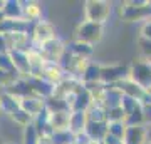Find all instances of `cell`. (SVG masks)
I'll list each match as a JSON object with an SVG mask.
<instances>
[{"label": "cell", "mask_w": 151, "mask_h": 144, "mask_svg": "<svg viewBox=\"0 0 151 144\" xmlns=\"http://www.w3.org/2000/svg\"><path fill=\"white\" fill-rule=\"evenodd\" d=\"M123 22H146L151 19V0H126L119 7Z\"/></svg>", "instance_id": "cell-1"}, {"label": "cell", "mask_w": 151, "mask_h": 144, "mask_svg": "<svg viewBox=\"0 0 151 144\" xmlns=\"http://www.w3.org/2000/svg\"><path fill=\"white\" fill-rule=\"evenodd\" d=\"M113 14V4L106 0H86L84 2V20L106 24Z\"/></svg>", "instance_id": "cell-2"}, {"label": "cell", "mask_w": 151, "mask_h": 144, "mask_svg": "<svg viewBox=\"0 0 151 144\" xmlns=\"http://www.w3.org/2000/svg\"><path fill=\"white\" fill-rule=\"evenodd\" d=\"M104 35V25L103 24H96V22H87L82 20L76 27V40L86 42L92 47H96V44L103 40Z\"/></svg>", "instance_id": "cell-3"}, {"label": "cell", "mask_w": 151, "mask_h": 144, "mask_svg": "<svg viewBox=\"0 0 151 144\" xmlns=\"http://www.w3.org/2000/svg\"><path fill=\"white\" fill-rule=\"evenodd\" d=\"M129 79L141 85L145 91H151V60L138 59L129 64Z\"/></svg>", "instance_id": "cell-4"}, {"label": "cell", "mask_w": 151, "mask_h": 144, "mask_svg": "<svg viewBox=\"0 0 151 144\" xmlns=\"http://www.w3.org/2000/svg\"><path fill=\"white\" fill-rule=\"evenodd\" d=\"M57 27H55L54 22L50 20H40L37 24H34L32 27V34H30V39H32V47L39 49L42 44L49 42V40H54L57 39Z\"/></svg>", "instance_id": "cell-5"}, {"label": "cell", "mask_w": 151, "mask_h": 144, "mask_svg": "<svg viewBox=\"0 0 151 144\" xmlns=\"http://www.w3.org/2000/svg\"><path fill=\"white\" fill-rule=\"evenodd\" d=\"M129 77V64H103L101 82L106 85H116Z\"/></svg>", "instance_id": "cell-6"}, {"label": "cell", "mask_w": 151, "mask_h": 144, "mask_svg": "<svg viewBox=\"0 0 151 144\" xmlns=\"http://www.w3.org/2000/svg\"><path fill=\"white\" fill-rule=\"evenodd\" d=\"M42 57L45 59V62H54V64H60L64 59L65 52H67V44L62 40L60 37L54 39V40H49V42L42 44L39 47Z\"/></svg>", "instance_id": "cell-7"}, {"label": "cell", "mask_w": 151, "mask_h": 144, "mask_svg": "<svg viewBox=\"0 0 151 144\" xmlns=\"http://www.w3.org/2000/svg\"><path fill=\"white\" fill-rule=\"evenodd\" d=\"M123 111L126 116V124L128 126H139L145 124V106L139 101H134L131 97L123 96Z\"/></svg>", "instance_id": "cell-8"}, {"label": "cell", "mask_w": 151, "mask_h": 144, "mask_svg": "<svg viewBox=\"0 0 151 144\" xmlns=\"http://www.w3.org/2000/svg\"><path fill=\"white\" fill-rule=\"evenodd\" d=\"M10 59L14 64V70L20 79H27L32 75L30 70V60H29V52L27 50H10Z\"/></svg>", "instance_id": "cell-9"}, {"label": "cell", "mask_w": 151, "mask_h": 144, "mask_svg": "<svg viewBox=\"0 0 151 144\" xmlns=\"http://www.w3.org/2000/svg\"><path fill=\"white\" fill-rule=\"evenodd\" d=\"M65 101L69 102L70 111H81L87 112V109L92 106V97L89 94V91L86 89V85H82L77 92H74L72 96H69Z\"/></svg>", "instance_id": "cell-10"}, {"label": "cell", "mask_w": 151, "mask_h": 144, "mask_svg": "<svg viewBox=\"0 0 151 144\" xmlns=\"http://www.w3.org/2000/svg\"><path fill=\"white\" fill-rule=\"evenodd\" d=\"M27 82L30 85V91H32L34 96L40 97V99H49L50 96H54L55 91V85L44 80L42 77H27Z\"/></svg>", "instance_id": "cell-11"}, {"label": "cell", "mask_w": 151, "mask_h": 144, "mask_svg": "<svg viewBox=\"0 0 151 144\" xmlns=\"http://www.w3.org/2000/svg\"><path fill=\"white\" fill-rule=\"evenodd\" d=\"M20 109H24L30 117L35 119L45 111V101L37 96H25L20 99Z\"/></svg>", "instance_id": "cell-12"}, {"label": "cell", "mask_w": 151, "mask_h": 144, "mask_svg": "<svg viewBox=\"0 0 151 144\" xmlns=\"http://www.w3.org/2000/svg\"><path fill=\"white\" fill-rule=\"evenodd\" d=\"M123 143L124 144H146L148 143V126L146 124L128 126Z\"/></svg>", "instance_id": "cell-13"}, {"label": "cell", "mask_w": 151, "mask_h": 144, "mask_svg": "<svg viewBox=\"0 0 151 144\" xmlns=\"http://www.w3.org/2000/svg\"><path fill=\"white\" fill-rule=\"evenodd\" d=\"M5 42L10 50H29L32 47V39L29 34H5Z\"/></svg>", "instance_id": "cell-14"}, {"label": "cell", "mask_w": 151, "mask_h": 144, "mask_svg": "<svg viewBox=\"0 0 151 144\" xmlns=\"http://www.w3.org/2000/svg\"><path fill=\"white\" fill-rule=\"evenodd\" d=\"M65 70L64 67L60 64H54V62H47L45 64V67H44L42 74H40V77H42L44 80H47V82H50V84L57 85L60 82V80L65 77Z\"/></svg>", "instance_id": "cell-15"}, {"label": "cell", "mask_w": 151, "mask_h": 144, "mask_svg": "<svg viewBox=\"0 0 151 144\" xmlns=\"http://www.w3.org/2000/svg\"><path fill=\"white\" fill-rule=\"evenodd\" d=\"M20 107V99L17 96H14L9 91H2L0 92V114L4 116H10Z\"/></svg>", "instance_id": "cell-16"}, {"label": "cell", "mask_w": 151, "mask_h": 144, "mask_svg": "<svg viewBox=\"0 0 151 144\" xmlns=\"http://www.w3.org/2000/svg\"><path fill=\"white\" fill-rule=\"evenodd\" d=\"M24 5V19L30 24H37V22L44 20V7L40 2H35V0H29V2H22Z\"/></svg>", "instance_id": "cell-17"}, {"label": "cell", "mask_w": 151, "mask_h": 144, "mask_svg": "<svg viewBox=\"0 0 151 144\" xmlns=\"http://www.w3.org/2000/svg\"><path fill=\"white\" fill-rule=\"evenodd\" d=\"M87 112H81V111H72L70 112V123H69V131L74 136L77 134H82L86 133V128H87Z\"/></svg>", "instance_id": "cell-18"}, {"label": "cell", "mask_w": 151, "mask_h": 144, "mask_svg": "<svg viewBox=\"0 0 151 144\" xmlns=\"http://www.w3.org/2000/svg\"><path fill=\"white\" fill-rule=\"evenodd\" d=\"M67 52L76 55V57L91 60L92 54H94V47L89 45V44H86V42H81V40H76L74 39L70 44H67Z\"/></svg>", "instance_id": "cell-19"}, {"label": "cell", "mask_w": 151, "mask_h": 144, "mask_svg": "<svg viewBox=\"0 0 151 144\" xmlns=\"http://www.w3.org/2000/svg\"><path fill=\"white\" fill-rule=\"evenodd\" d=\"M29 52V60H30V70H32V75L30 77H40V74H42L44 67H45V59L42 57V54H40V50L35 47H30L27 50Z\"/></svg>", "instance_id": "cell-20"}, {"label": "cell", "mask_w": 151, "mask_h": 144, "mask_svg": "<svg viewBox=\"0 0 151 144\" xmlns=\"http://www.w3.org/2000/svg\"><path fill=\"white\" fill-rule=\"evenodd\" d=\"M69 123H70V112H55V114L49 112V126L52 129V134L55 131H67Z\"/></svg>", "instance_id": "cell-21"}, {"label": "cell", "mask_w": 151, "mask_h": 144, "mask_svg": "<svg viewBox=\"0 0 151 144\" xmlns=\"http://www.w3.org/2000/svg\"><path fill=\"white\" fill-rule=\"evenodd\" d=\"M2 14H4L5 19H24L22 0H4Z\"/></svg>", "instance_id": "cell-22"}, {"label": "cell", "mask_w": 151, "mask_h": 144, "mask_svg": "<svg viewBox=\"0 0 151 144\" xmlns=\"http://www.w3.org/2000/svg\"><path fill=\"white\" fill-rule=\"evenodd\" d=\"M45 109L50 114H55V112H72L69 102L57 96H50L49 99H45Z\"/></svg>", "instance_id": "cell-23"}, {"label": "cell", "mask_w": 151, "mask_h": 144, "mask_svg": "<svg viewBox=\"0 0 151 144\" xmlns=\"http://www.w3.org/2000/svg\"><path fill=\"white\" fill-rule=\"evenodd\" d=\"M86 134L92 141H103L108 136V123H87Z\"/></svg>", "instance_id": "cell-24"}, {"label": "cell", "mask_w": 151, "mask_h": 144, "mask_svg": "<svg viewBox=\"0 0 151 144\" xmlns=\"http://www.w3.org/2000/svg\"><path fill=\"white\" fill-rule=\"evenodd\" d=\"M101 65L97 62H89V65L86 67L84 74H82L81 80L84 84H94V82H101Z\"/></svg>", "instance_id": "cell-25"}, {"label": "cell", "mask_w": 151, "mask_h": 144, "mask_svg": "<svg viewBox=\"0 0 151 144\" xmlns=\"http://www.w3.org/2000/svg\"><path fill=\"white\" fill-rule=\"evenodd\" d=\"M87 119H89V123H108V109L92 104L87 109Z\"/></svg>", "instance_id": "cell-26"}, {"label": "cell", "mask_w": 151, "mask_h": 144, "mask_svg": "<svg viewBox=\"0 0 151 144\" xmlns=\"http://www.w3.org/2000/svg\"><path fill=\"white\" fill-rule=\"evenodd\" d=\"M9 119L12 121V124H15V126H19V128H27V126H30V124H34V117H30L27 112L24 111V109H17L14 114H10L9 116Z\"/></svg>", "instance_id": "cell-27"}, {"label": "cell", "mask_w": 151, "mask_h": 144, "mask_svg": "<svg viewBox=\"0 0 151 144\" xmlns=\"http://www.w3.org/2000/svg\"><path fill=\"white\" fill-rule=\"evenodd\" d=\"M39 138H40V133L37 131V128L34 124H30V126L22 129L20 144H39Z\"/></svg>", "instance_id": "cell-28"}, {"label": "cell", "mask_w": 151, "mask_h": 144, "mask_svg": "<svg viewBox=\"0 0 151 144\" xmlns=\"http://www.w3.org/2000/svg\"><path fill=\"white\" fill-rule=\"evenodd\" d=\"M126 129H128V124L123 123V121H116V123H108V134H111V136H114V138L124 139Z\"/></svg>", "instance_id": "cell-29"}, {"label": "cell", "mask_w": 151, "mask_h": 144, "mask_svg": "<svg viewBox=\"0 0 151 144\" xmlns=\"http://www.w3.org/2000/svg\"><path fill=\"white\" fill-rule=\"evenodd\" d=\"M52 139H54V144H74L76 136L67 129V131H55L52 134Z\"/></svg>", "instance_id": "cell-30"}, {"label": "cell", "mask_w": 151, "mask_h": 144, "mask_svg": "<svg viewBox=\"0 0 151 144\" xmlns=\"http://www.w3.org/2000/svg\"><path fill=\"white\" fill-rule=\"evenodd\" d=\"M116 121L126 123V116H124L123 106H116V107H109L108 109V123H116Z\"/></svg>", "instance_id": "cell-31"}, {"label": "cell", "mask_w": 151, "mask_h": 144, "mask_svg": "<svg viewBox=\"0 0 151 144\" xmlns=\"http://www.w3.org/2000/svg\"><path fill=\"white\" fill-rule=\"evenodd\" d=\"M138 47H139V52H141V55H143V59L151 60V40L138 37Z\"/></svg>", "instance_id": "cell-32"}, {"label": "cell", "mask_w": 151, "mask_h": 144, "mask_svg": "<svg viewBox=\"0 0 151 144\" xmlns=\"http://www.w3.org/2000/svg\"><path fill=\"white\" fill-rule=\"evenodd\" d=\"M0 70H5V72H15L14 70V64H12L10 54H0Z\"/></svg>", "instance_id": "cell-33"}, {"label": "cell", "mask_w": 151, "mask_h": 144, "mask_svg": "<svg viewBox=\"0 0 151 144\" xmlns=\"http://www.w3.org/2000/svg\"><path fill=\"white\" fill-rule=\"evenodd\" d=\"M139 37L151 40V19H148L146 22H143V24H141V29H139Z\"/></svg>", "instance_id": "cell-34"}, {"label": "cell", "mask_w": 151, "mask_h": 144, "mask_svg": "<svg viewBox=\"0 0 151 144\" xmlns=\"http://www.w3.org/2000/svg\"><path fill=\"white\" fill-rule=\"evenodd\" d=\"M103 144H124V143H123V139L114 138V136L108 134V136H106V138L103 139Z\"/></svg>", "instance_id": "cell-35"}, {"label": "cell", "mask_w": 151, "mask_h": 144, "mask_svg": "<svg viewBox=\"0 0 151 144\" xmlns=\"http://www.w3.org/2000/svg\"><path fill=\"white\" fill-rule=\"evenodd\" d=\"M39 144H54L52 134H40V138H39Z\"/></svg>", "instance_id": "cell-36"}, {"label": "cell", "mask_w": 151, "mask_h": 144, "mask_svg": "<svg viewBox=\"0 0 151 144\" xmlns=\"http://www.w3.org/2000/svg\"><path fill=\"white\" fill-rule=\"evenodd\" d=\"M145 124L146 126L151 124V102L148 106H145Z\"/></svg>", "instance_id": "cell-37"}, {"label": "cell", "mask_w": 151, "mask_h": 144, "mask_svg": "<svg viewBox=\"0 0 151 144\" xmlns=\"http://www.w3.org/2000/svg\"><path fill=\"white\" fill-rule=\"evenodd\" d=\"M7 52H9V47H7L5 37L0 34V54H7Z\"/></svg>", "instance_id": "cell-38"}, {"label": "cell", "mask_w": 151, "mask_h": 144, "mask_svg": "<svg viewBox=\"0 0 151 144\" xmlns=\"http://www.w3.org/2000/svg\"><path fill=\"white\" fill-rule=\"evenodd\" d=\"M148 141L151 143V124L148 126Z\"/></svg>", "instance_id": "cell-39"}, {"label": "cell", "mask_w": 151, "mask_h": 144, "mask_svg": "<svg viewBox=\"0 0 151 144\" xmlns=\"http://www.w3.org/2000/svg\"><path fill=\"white\" fill-rule=\"evenodd\" d=\"M5 20V17H4V14H2V10H0V25H2V22Z\"/></svg>", "instance_id": "cell-40"}, {"label": "cell", "mask_w": 151, "mask_h": 144, "mask_svg": "<svg viewBox=\"0 0 151 144\" xmlns=\"http://www.w3.org/2000/svg\"><path fill=\"white\" fill-rule=\"evenodd\" d=\"M4 144H20V143H15V141H4Z\"/></svg>", "instance_id": "cell-41"}, {"label": "cell", "mask_w": 151, "mask_h": 144, "mask_svg": "<svg viewBox=\"0 0 151 144\" xmlns=\"http://www.w3.org/2000/svg\"><path fill=\"white\" fill-rule=\"evenodd\" d=\"M2 7H4V0H0V10H2Z\"/></svg>", "instance_id": "cell-42"}, {"label": "cell", "mask_w": 151, "mask_h": 144, "mask_svg": "<svg viewBox=\"0 0 151 144\" xmlns=\"http://www.w3.org/2000/svg\"><path fill=\"white\" fill-rule=\"evenodd\" d=\"M0 144H4V141H2V139H0Z\"/></svg>", "instance_id": "cell-43"}, {"label": "cell", "mask_w": 151, "mask_h": 144, "mask_svg": "<svg viewBox=\"0 0 151 144\" xmlns=\"http://www.w3.org/2000/svg\"><path fill=\"white\" fill-rule=\"evenodd\" d=\"M146 144H151V143H150V141H148V143H146Z\"/></svg>", "instance_id": "cell-44"}, {"label": "cell", "mask_w": 151, "mask_h": 144, "mask_svg": "<svg viewBox=\"0 0 151 144\" xmlns=\"http://www.w3.org/2000/svg\"><path fill=\"white\" fill-rule=\"evenodd\" d=\"M150 94H151V91H150Z\"/></svg>", "instance_id": "cell-45"}]
</instances>
